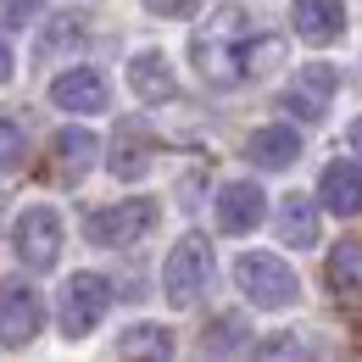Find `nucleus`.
Listing matches in <instances>:
<instances>
[{"instance_id": "f257e3e1", "label": "nucleus", "mask_w": 362, "mask_h": 362, "mask_svg": "<svg viewBox=\"0 0 362 362\" xmlns=\"http://www.w3.org/2000/svg\"><path fill=\"white\" fill-rule=\"evenodd\" d=\"M245 40H251V17L240 6H218L206 17V28H195V40H189V62H195L201 84L234 90L245 78Z\"/></svg>"}, {"instance_id": "f03ea898", "label": "nucleus", "mask_w": 362, "mask_h": 362, "mask_svg": "<svg viewBox=\"0 0 362 362\" xmlns=\"http://www.w3.org/2000/svg\"><path fill=\"white\" fill-rule=\"evenodd\" d=\"M234 284H240V296H245L257 313H284V307L301 301L296 268H290L284 257H273V251H240V257H234Z\"/></svg>"}, {"instance_id": "7ed1b4c3", "label": "nucleus", "mask_w": 362, "mask_h": 362, "mask_svg": "<svg viewBox=\"0 0 362 362\" xmlns=\"http://www.w3.org/2000/svg\"><path fill=\"white\" fill-rule=\"evenodd\" d=\"M156 223H162V206H156V201H145V195H134V201L95 206L90 218H84V240L100 245V251H129V245H139Z\"/></svg>"}, {"instance_id": "20e7f679", "label": "nucleus", "mask_w": 362, "mask_h": 362, "mask_svg": "<svg viewBox=\"0 0 362 362\" xmlns=\"http://www.w3.org/2000/svg\"><path fill=\"white\" fill-rule=\"evenodd\" d=\"M62 245H67V228L56 206H28L11 218V257L28 273H50L62 262Z\"/></svg>"}, {"instance_id": "39448f33", "label": "nucleus", "mask_w": 362, "mask_h": 362, "mask_svg": "<svg viewBox=\"0 0 362 362\" xmlns=\"http://www.w3.org/2000/svg\"><path fill=\"white\" fill-rule=\"evenodd\" d=\"M112 313V279L106 273H73L67 284H62V307H56V323H62V334L67 340H84L95 334L100 323Z\"/></svg>"}, {"instance_id": "423d86ee", "label": "nucleus", "mask_w": 362, "mask_h": 362, "mask_svg": "<svg viewBox=\"0 0 362 362\" xmlns=\"http://www.w3.org/2000/svg\"><path fill=\"white\" fill-rule=\"evenodd\" d=\"M206 279H212V245L201 234H184L179 245L168 251V262H162V301L179 307V313L195 307L201 290H206Z\"/></svg>"}, {"instance_id": "0eeeda50", "label": "nucleus", "mask_w": 362, "mask_h": 362, "mask_svg": "<svg viewBox=\"0 0 362 362\" xmlns=\"http://www.w3.org/2000/svg\"><path fill=\"white\" fill-rule=\"evenodd\" d=\"M340 90V73L329 67V62H307V67H296V78L284 84V112H296L301 123H323L329 117V100Z\"/></svg>"}, {"instance_id": "6e6552de", "label": "nucleus", "mask_w": 362, "mask_h": 362, "mask_svg": "<svg viewBox=\"0 0 362 362\" xmlns=\"http://www.w3.org/2000/svg\"><path fill=\"white\" fill-rule=\"evenodd\" d=\"M106 100H112V84H106L100 67H62V73L50 78V106H56V112L95 117V112H106Z\"/></svg>"}, {"instance_id": "1a4fd4ad", "label": "nucleus", "mask_w": 362, "mask_h": 362, "mask_svg": "<svg viewBox=\"0 0 362 362\" xmlns=\"http://www.w3.org/2000/svg\"><path fill=\"white\" fill-rule=\"evenodd\" d=\"M0 329H6V351H23L45 329V307H40V290L34 284H23V279H6L0 284Z\"/></svg>"}, {"instance_id": "9d476101", "label": "nucleus", "mask_w": 362, "mask_h": 362, "mask_svg": "<svg viewBox=\"0 0 362 362\" xmlns=\"http://www.w3.org/2000/svg\"><path fill=\"white\" fill-rule=\"evenodd\" d=\"M212 212H218V228H223V234H251V228L268 218V195H262L257 179H228V184H218Z\"/></svg>"}, {"instance_id": "9b49d317", "label": "nucleus", "mask_w": 362, "mask_h": 362, "mask_svg": "<svg viewBox=\"0 0 362 362\" xmlns=\"http://www.w3.org/2000/svg\"><path fill=\"white\" fill-rule=\"evenodd\" d=\"M129 90H134L145 106H162V100H173V95H179V73H173L168 50L145 45V50L129 56Z\"/></svg>"}, {"instance_id": "f8f14e48", "label": "nucleus", "mask_w": 362, "mask_h": 362, "mask_svg": "<svg viewBox=\"0 0 362 362\" xmlns=\"http://www.w3.org/2000/svg\"><path fill=\"white\" fill-rule=\"evenodd\" d=\"M290 28L307 45H334L346 34V0H290Z\"/></svg>"}, {"instance_id": "ddd939ff", "label": "nucleus", "mask_w": 362, "mask_h": 362, "mask_svg": "<svg viewBox=\"0 0 362 362\" xmlns=\"http://www.w3.org/2000/svg\"><path fill=\"white\" fill-rule=\"evenodd\" d=\"M317 201H323V212H334V218H362V162L334 156V162L323 168V179H317Z\"/></svg>"}, {"instance_id": "4468645a", "label": "nucleus", "mask_w": 362, "mask_h": 362, "mask_svg": "<svg viewBox=\"0 0 362 362\" xmlns=\"http://www.w3.org/2000/svg\"><path fill=\"white\" fill-rule=\"evenodd\" d=\"M317 195H279V206H273V234H279V245H296V251H307L317 245Z\"/></svg>"}, {"instance_id": "2eb2a0df", "label": "nucleus", "mask_w": 362, "mask_h": 362, "mask_svg": "<svg viewBox=\"0 0 362 362\" xmlns=\"http://www.w3.org/2000/svg\"><path fill=\"white\" fill-rule=\"evenodd\" d=\"M50 151H56V173H62L67 184H78L95 168V156H100V139H95L84 123H67V129H56Z\"/></svg>"}, {"instance_id": "dca6fc26", "label": "nucleus", "mask_w": 362, "mask_h": 362, "mask_svg": "<svg viewBox=\"0 0 362 362\" xmlns=\"http://www.w3.org/2000/svg\"><path fill=\"white\" fill-rule=\"evenodd\" d=\"M123 129H129V139H112L106 168H112V179H145L151 162H156V139L145 123H123Z\"/></svg>"}, {"instance_id": "f3484780", "label": "nucleus", "mask_w": 362, "mask_h": 362, "mask_svg": "<svg viewBox=\"0 0 362 362\" xmlns=\"http://www.w3.org/2000/svg\"><path fill=\"white\" fill-rule=\"evenodd\" d=\"M245 156H251V168H262V173H284V168L301 156V134H296V129H284V123L257 129L251 145H245Z\"/></svg>"}, {"instance_id": "a211bd4d", "label": "nucleus", "mask_w": 362, "mask_h": 362, "mask_svg": "<svg viewBox=\"0 0 362 362\" xmlns=\"http://www.w3.org/2000/svg\"><path fill=\"white\" fill-rule=\"evenodd\" d=\"M323 279L334 296H362V240H340L323 262Z\"/></svg>"}, {"instance_id": "6ab92c4d", "label": "nucleus", "mask_w": 362, "mask_h": 362, "mask_svg": "<svg viewBox=\"0 0 362 362\" xmlns=\"http://www.w3.org/2000/svg\"><path fill=\"white\" fill-rule=\"evenodd\" d=\"M117 357H173V329L168 323H134L117 334Z\"/></svg>"}, {"instance_id": "aec40b11", "label": "nucleus", "mask_w": 362, "mask_h": 362, "mask_svg": "<svg viewBox=\"0 0 362 362\" xmlns=\"http://www.w3.org/2000/svg\"><path fill=\"white\" fill-rule=\"evenodd\" d=\"M201 346L206 351H251V323H245V313H218L206 323Z\"/></svg>"}, {"instance_id": "412c9836", "label": "nucleus", "mask_w": 362, "mask_h": 362, "mask_svg": "<svg viewBox=\"0 0 362 362\" xmlns=\"http://www.w3.org/2000/svg\"><path fill=\"white\" fill-rule=\"evenodd\" d=\"M78 23H84V17H56V28H50L45 40H40V45H34V56H40V62H50V56H56V50L78 45V40H84V28H78Z\"/></svg>"}, {"instance_id": "4be33fe9", "label": "nucleus", "mask_w": 362, "mask_h": 362, "mask_svg": "<svg viewBox=\"0 0 362 362\" xmlns=\"http://www.w3.org/2000/svg\"><path fill=\"white\" fill-rule=\"evenodd\" d=\"M284 56V40H245V73H262Z\"/></svg>"}, {"instance_id": "5701e85b", "label": "nucleus", "mask_w": 362, "mask_h": 362, "mask_svg": "<svg viewBox=\"0 0 362 362\" xmlns=\"http://www.w3.org/2000/svg\"><path fill=\"white\" fill-rule=\"evenodd\" d=\"M0 151H6V173H17V168H23V156H28V145H23V129H17V117H6V123H0Z\"/></svg>"}, {"instance_id": "b1692460", "label": "nucleus", "mask_w": 362, "mask_h": 362, "mask_svg": "<svg viewBox=\"0 0 362 362\" xmlns=\"http://www.w3.org/2000/svg\"><path fill=\"white\" fill-rule=\"evenodd\" d=\"M40 11H45V0H6V34H23Z\"/></svg>"}, {"instance_id": "393cba45", "label": "nucleus", "mask_w": 362, "mask_h": 362, "mask_svg": "<svg viewBox=\"0 0 362 362\" xmlns=\"http://www.w3.org/2000/svg\"><path fill=\"white\" fill-rule=\"evenodd\" d=\"M257 351H262V357H307V346H301L296 334H279V340H262Z\"/></svg>"}, {"instance_id": "a878e982", "label": "nucleus", "mask_w": 362, "mask_h": 362, "mask_svg": "<svg viewBox=\"0 0 362 362\" xmlns=\"http://www.w3.org/2000/svg\"><path fill=\"white\" fill-rule=\"evenodd\" d=\"M139 6H145L151 17H189L201 0H139Z\"/></svg>"}, {"instance_id": "bb28decb", "label": "nucleus", "mask_w": 362, "mask_h": 362, "mask_svg": "<svg viewBox=\"0 0 362 362\" xmlns=\"http://www.w3.org/2000/svg\"><path fill=\"white\" fill-rule=\"evenodd\" d=\"M351 151H357V156H362V117H357V123H351Z\"/></svg>"}]
</instances>
